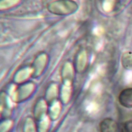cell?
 Here are the masks:
<instances>
[{
  "instance_id": "obj_1",
  "label": "cell",
  "mask_w": 132,
  "mask_h": 132,
  "mask_svg": "<svg viewBox=\"0 0 132 132\" xmlns=\"http://www.w3.org/2000/svg\"><path fill=\"white\" fill-rule=\"evenodd\" d=\"M118 101L121 106L127 108H132V88L123 90L119 95Z\"/></svg>"
},
{
  "instance_id": "obj_2",
  "label": "cell",
  "mask_w": 132,
  "mask_h": 132,
  "mask_svg": "<svg viewBox=\"0 0 132 132\" xmlns=\"http://www.w3.org/2000/svg\"><path fill=\"white\" fill-rule=\"evenodd\" d=\"M100 132H119V126L116 121L111 118L103 119L99 124Z\"/></svg>"
},
{
  "instance_id": "obj_3",
  "label": "cell",
  "mask_w": 132,
  "mask_h": 132,
  "mask_svg": "<svg viewBox=\"0 0 132 132\" xmlns=\"http://www.w3.org/2000/svg\"><path fill=\"white\" fill-rule=\"evenodd\" d=\"M124 132H132V120L126 121L124 124Z\"/></svg>"
}]
</instances>
